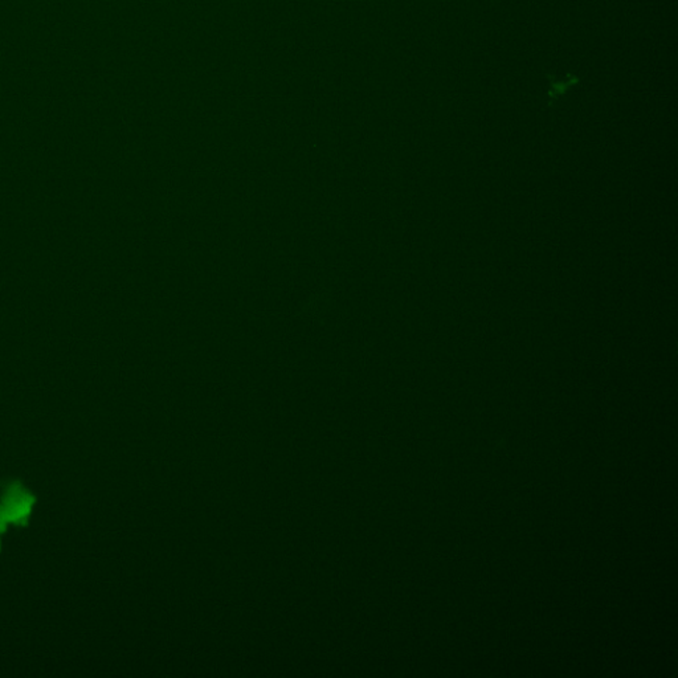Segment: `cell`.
I'll list each match as a JSON object with an SVG mask.
<instances>
[{"mask_svg": "<svg viewBox=\"0 0 678 678\" xmlns=\"http://www.w3.org/2000/svg\"><path fill=\"white\" fill-rule=\"evenodd\" d=\"M35 504V494L22 481H5L0 485V510L8 524L26 527Z\"/></svg>", "mask_w": 678, "mask_h": 678, "instance_id": "obj_1", "label": "cell"}, {"mask_svg": "<svg viewBox=\"0 0 678 678\" xmlns=\"http://www.w3.org/2000/svg\"><path fill=\"white\" fill-rule=\"evenodd\" d=\"M7 519H5L4 514L0 510V552H2V535H4L5 529H7Z\"/></svg>", "mask_w": 678, "mask_h": 678, "instance_id": "obj_2", "label": "cell"}]
</instances>
